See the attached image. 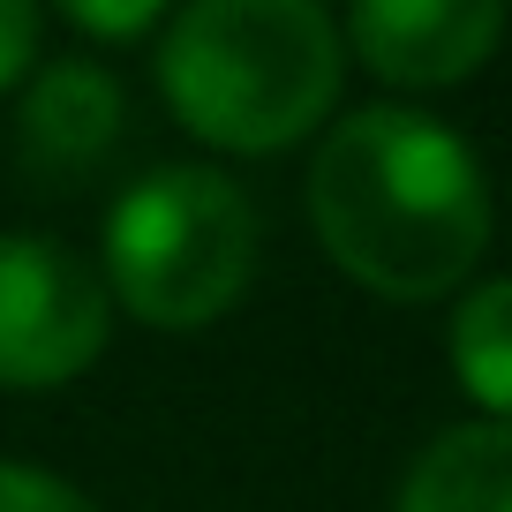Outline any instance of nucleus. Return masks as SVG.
I'll return each mask as SVG.
<instances>
[{
    "mask_svg": "<svg viewBox=\"0 0 512 512\" xmlns=\"http://www.w3.org/2000/svg\"><path fill=\"white\" fill-rule=\"evenodd\" d=\"M309 226L377 302H437L482 264L490 189L445 121L415 106H362L324 128L309 159Z\"/></svg>",
    "mask_w": 512,
    "mask_h": 512,
    "instance_id": "1",
    "label": "nucleus"
},
{
    "mask_svg": "<svg viewBox=\"0 0 512 512\" xmlns=\"http://www.w3.org/2000/svg\"><path fill=\"white\" fill-rule=\"evenodd\" d=\"M347 46L339 23L309 0H196L159 31V91L174 121L211 151L302 144L339 106Z\"/></svg>",
    "mask_w": 512,
    "mask_h": 512,
    "instance_id": "2",
    "label": "nucleus"
},
{
    "mask_svg": "<svg viewBox=\"0 0 512 512\" xmlns=\"http://www.w3.org/2000/svg\"><path fill=\"white\" fill-rule=\"evenodd\" d=\"M106 294L136 324H219L256 279V211L219 166H151L106 211Z\"/></svg>",
    "mask_w": 512,
    "mask_h": 512,
    "instance_id": "3",
    "label": "nucleus"
},
{
    "mask_svg": "<svg viewBox=\"0 0 512 512\" xmlns=\"http://www.w3.org/2000/svg\"><path fill=\"white\" fill-rule=\"evenodd\" d=\"M113 339V294L68 241L0 234V384L53 392L76 384Z\"/></svg>",
    "mask_w": 512,
    "mask_h": 512,
    "instance_id": "4",
    "label": "nucleus"
},
{
    "mask_svg": "<svg viewBox=\"0 0 512 512\" xmlns=\"http://www.w3.org/2000/svg\"><path fill=\"white\" fill-rule=\"evenodd\" d=\"M497 38H505V8L490 0H362L339 46L400 91H445L490 68Z\"/></svg>",
    "mask_w": 512,
    "mask_h": 512,
    "instance_id": "5",
    "label": "nucleus"
},
{
    "mask_svg": "<svg viewBox=\"0 0 512 512\" xmlns=\"http://www.w3.org/2000/svg\"><path fill=\"white\" fill-rule=\"evenodd\" d=\"M121 121H128V98L113 83V68H98L91 53H68V61H46L31 76V91H23L16 159L46 189H76V181H91L113 159Z\"/></svg>",
    "mask_w": 512,
    "mask_h": 512,
    "instance_id": "6",
    "label": "nucleus"
},
{
    "mask_svg": "<svg viewBox=\"0 0 512 512\" xmlns=\"http://www.w3.org/2000/svg\"><path fill=\"white\" fill-rule=\"evenodd\" d=\"M400 512H512V422L430 437L400 482Z\"/></svg>",
    "mask_w": 512,
    "mask_h": 512,
    "instance_id": "7",
    "label": "nucleus"
},
{
    "mask_svg": "<svg viewBox=\"0 0 512 512\" xmlns=\"http://www.w3.org/2000/svg\"><path fill=\"white\" fill-rule=\"evenodd\" d=\"M452 377L490 422H512V279H482L452 309Z\"/></svg>",
    "mask_w": 512,
    "mask_h": 512,
    "instance_id": "8",
    "label": "nucleus"
},
{
    "mask_svg": "<svg viewBox=\"0 0 512 512\" xmlns=\"http://www.w3.org/2000/svg\"><path fill=\"white\" fill-rule=\"evenodd\" d=\"M0 512H98L68 475L31 460H0Z\"/></svg>",
    "mask_w": 512,
    "mask_h": 512,
    "instance_id": "9",
    "label": "nucleus"
},
{
    "mask_svg": "<svg viewBox=\"0 0 512 512\" xmlns=\"http://www.w3.org/2000/svg\"><path fill=\"white\" fill-rule=\"evenodd\" d=\"M61 23L76 38H98V46H128V38L166 31V8H151V0H128V8H61Z\"/></svg>",
    "mask_w": 512,
    "mask_h": 512,
    "instance_id": "10",
    "label": "nucleus"
},
{
    "mask_svg": "<svg viewBox=\"0 0 512 512\" xmlns=\"http://www.w3.org/2000/svg\"><path fill=\"white\" fill-rule=\"evenodd\" d=\"M38 38H46V16L23 0H0V91H16L38 68Z\"/></svg>",
    "mask_w": 512,
    "mask_h": 512,
    "instance_id": "11",
    "label": "nucleus"
}]
</instances>
